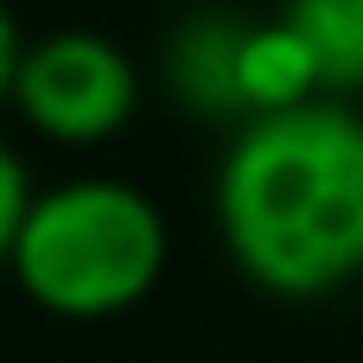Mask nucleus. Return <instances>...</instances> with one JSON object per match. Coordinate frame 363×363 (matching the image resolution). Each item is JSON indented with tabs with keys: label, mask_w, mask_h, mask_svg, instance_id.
Instances as JSON below:
<instances>
[{
	"label": "nucleus",
	"mask_w": 363,
	"mask_h": 363,
	"mask_svg": "<svg viewBox=\"0 0 363 363\" xmlns=\"http://www.w3.org/2000/svg\"><path fill=\"white\" fill-rule=\"evenodd\" d=\"M13 102L38 134L89 147V140L121 134V121L140 102V77H134V64L115 38L51 32V38L26 45L19 77H13Z\"/></svg>",
	"instance_id": "obj_3"
},
{
	"label": "nucleus",
	"mask_w": 363,
	"mask_h": 363,
	"mask_svg": "<svg viewBox=\"0 0 363 363\" xmlns=\"http://www.w3.org/2000/svg\"><path fill=\"white\" fill-rule=\"evenodd\" d=\"M281 19L306 38L325 89H363V0H281Z\"/></svg>",
	"instance_id": "obj_5"
},
{
	"label": "nucleus",
	"mask_w": 363,
	"mask_h": 363,
	"mask_svg": "<svg viewBox=\"0 0 363 363\" xmlns=\"http://www.w3.org/2000/svg\"><path fill=\"white\" fill-rule=\"evenodd\" d=\"M13 281L57 319H108L153 294L166 268V217L121 179H77L26 204Z\"/></svg>",
	"instance_id": "obj_2"
},
{
	"label": "nucleus",
	"mask_w": 363,
	"mask_h": 363,
	"mask_svg": "<svg viewBox=\"0 0 363 363\" xmlns=\"http://www.w3.org/2000/svg\"><path fill=\"white\" fill-rule=\"evenodd\" d=\"M230 262L281 300H319L363 274V115L332 96L249 115L217 166Z\"/></svg>",
	"instance_id": "obj_1"
},
{
	"label": "nucleus",
	"mask_w": 363,
	"mask_h": 363,
	"mask_svg": "<svg viewBox=\"0 0 363 363\" xmlns=\"http://www.w3.org/2000/svg\"><path fill=\"white\" fill-rule=\"evenodd\" d=\"M242 38L236 13H191L166 38V89L191 115H242Z\"/></svg>",
	"instance_id": "obj_4"
},
{
	"label": "nucleus",
	"mask_w": 363,
	"mask_h": 363,
	"mask_svg": "<svg viewBox=\"0 0 363 363\" xmlns=\"http://www.w3.org/2000/svg\"><path fill=\"white\" fill-rule=\"evenodd\" d=\"M26 204H32V191H26V166H19V153L0 140V262H13V242H19Z\"/></svg>",
	"instance_id": "obj_6"
},
{
	"label": "nucleus",
	"mask_w": 363,
	"mask_h": 363,
	"mask_svg": "<svg viewBox=\"0 0 363 363\" xmlns=\"http://www.w3.org/2000/svg\"><path fill=\"white\" fill-rule=\"evenodd\" d=\"M19 57H26V38H19V26H13V13H6V0H0V102L13 96Z\"/></svg>",
	"instance_id": "obj_7"
}]
</instances>
